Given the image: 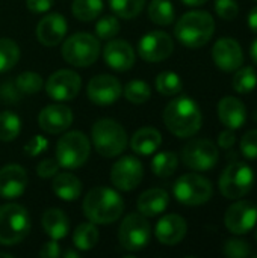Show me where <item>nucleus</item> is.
Listing matches in <instances>:
<instances>
[{"mask_svg":"<svg viewBox=\"0 0 257 258\" xmlns=\"http://www.w3.org/2000/svg\"><path fill=\"white\" fill-rule=\"evenodd\" d=\"M164 122L174 136L191 138L201 128L203 115L192 98L179 97L167 104L164 110Z\"/></svg>","mask_w":257,"mask_h":258,"instance_id":"nucleus-1","label":"nucleus"},{"mask_svg":"<svg viewBox=\"0 0 257 258\" xmlns=\"http://www.w3.org/2000/svg\"><path fill=\"white\" fill-rule=\"evenodd\" d=\"M83 215L92 222L108 225L120 219L124 203L118 192L109 187H94L83 198Z\"/></svg>","mask_w":257,"mask_h":258,"instance_id":"nucleus-2","label":"nucleus"},{"mask_svg":"<svg viewBox=\"0 0 257 258\" xmlns=\"http://www.w3.org/2000/svg\"><path fill=\"white\" fill-rule=\"evenodd\" d=\"M215 33V20L206 11H191L182 15L174 27L177 41L189 48L206 45Z\"/></svg>","mask_w":257,"mask_h":258,"instance_id":"nucleus-3","label":"nucleus"},{"mask_svg":"<svg viewBox=\"0 0 257 258\" xmlns=\"http://www.w3.org/2000/svg\"><path fill=\"white\" fill-rule=\"evenodd\" d=\"M91 138L95 151L103 157L120 156L127 147L126 130L117 121L109 118L98 119L92 125Z\"/></svg>","mask_w":257,"mask_h":258,"instance_id":"nucleus-4","label":"nucleus"},{"mask_svg":"<svg viewBox=\"0 0 257 258\" xmlns=\"http://www.w3.org/2000/svg\"><path fill=\"white\" fill-rule=\"evenodd\" d=\"M30 231L29 212L20 204H5L0 207V243L15 245L26 239Z\"/></svg>","mask_w":257,"mask_h":258,"instance_id":"nucleus-5","label":"nucleus"},{"mask_svg":"<svg viewBox=\"0 0 257 258\" xmlns=\"http://www.w3.org/2000/svg\"><path fill=\"white\" fill-rule=\"evenodd\" d=\"M254 184V171L245 162H232L221 172L218 186L220 192L227 200L244 198Z\"/></svg>","mask_w":257,"mask_h":258,"instance_id":"nucleus-6","label":"nucleus"},{"mask_svg":"<svg viewBox=\"0 0 257 258\" xmlns=\"http://www.w3.org/2000/svg\"><path fill=\"white\" fill-rule=\"evenodd\" d=\"M62 57L74 67H89L100 54V41L91 33H74L62 44Z\"/></svg>","mask_w":257,"mask_h":258,"instance_id":"nucleus-7","label":"nucleus"},{"mask_svg":"<svg viewBox=\"0 0 257 258\" xmlns=\"http://www.w3.org/2000/svg\"><path fill=\"white\" fill-rule=\"evenodd\" d=\"M91 144L82 132L65 133L56 145V160L62 168L76 169L86 163Z\"/></svg>","mask_w":257,"mask_h":258,"instance_id":"nucleus-8","label":"nucleus"},{"mask_svg":"<svg viewBox=\"0 0 257 258\" xmlns=\"http://www.w3.org/2000/svg\"><path fill=\"white\" fill-rule=\"evenodd\" d=\"M174 198L183 206H201L206 204L212 195V183L200 174H185L177 178L173 187Z\"/></svg>","mask_w":257,"mask_h":258,"instance_id":"nucleus-9","label":"nucleus"},{"mask_svg":"<svg viewBox=\"0 0 257 258\" xmlns=\"http://www.w3.org/2000/svg\"><path fill=\"white\" fill-rule=\"evenodd\" d=\"M150 224L141 213L127 215L118 230V242L123 249L135 252L144 249L150 242Z\"/></svg>","mask_w":257,"mask_h":258,"instance_id":"nucleus-10","label":"nucleus"},{"mask_svg":"<svg viewBox=\"0 0 257 258\" xmlns=\"http://www.w3.org/2000/svg\"><path fill=\"white\" fill-rule=\"evenodd\" d=\"M220 159L217 145L209 139H192L182 150L185 166L194 171H209Z\"/></svg>","mask_w":257,"mask_h":258,"instance_id":"nucleus-11","label":"nucleus"},{"mask_svg":"<svg viewBox=\"0 0 257 258\" xmlns=\"http://www.w3.org/2000/svg\"><path fill=\"white\" fill-rule=\"evenodd\" d=\"M144 177V166L139 159L133 156H124L117 160L111 169V181L112 184L123 190L130 192L139 186Z\"/></svg>","mask_w":257,"mask_h":258,"instance_id":"nucleus-12","label":"nucleus"},{"mask_svg":"<svg viewBox=\"0 0 257 258\" xmlns=\"http://www.w3.org/2000/svg\"><path fill=\"white\" fill-rule=\"evenodd\" d=\"M257 224L256 204L251 201H236L224 215L226 228L235 236H244L250 233Z\"/></svg>","mask_w":257,"mask_h":258,"instance_id":"nucleus-13","label":"nucleus"},{"mask_svg":"<svg viewBox=\"0 0 257 258\" xmlns=\"http://www.w3.org/2000/svg\"><path fill=\"white\" fill-rule=\"evenodd\" d=\"M82 86V79L71 70H59L53 73L45 82V92L55 101L73 100Z\"/></svg>","mask_w":257,"mask_h":258,"instance_id":"nucleus-14","label":"nucleus"},{"mask_svg":"<svg viewBox=\"0 0 257 258\" xmlns=\"http://www.w3.org/2000/svg\"><path fill=\"white\" fill-rule=\"evenodd\" d=\"M174 42L171 36L162 30L145 33L138 44L139 56L147 62H162L173 54Z\"/></svg>","mask_w":257,"mask_h":258,"instance_id":"nucleus-15","label":"nucleus"},{"mask_svg":"<svg viewBox=\"0 0 257 258\" xmlns=\"http://www.w3.org/2000/svg\"><path fill=\"white\" fill-rule=\"evenodd\" d=\"M212 59L215 65L226 73H233L244 63V51L241 44L233 38H221L214 44Z\"/></svg>","mask_w":257,"mask_h":258,"instance_id":"nucleus-16","label":"nucleus"},{"mask_svg":"<svg viewBox=\"0 0 257 258\" xmlns=\"http://www.w3.org/2000/svg\"><path fill=\"white\" fill-rule=\"evenodd\" d=\"M121 94H123L121 83L118 82V79L109 74L95 76L88 83V97L94 104L98 106L114 104L121 97Z\"/></svg>","mask_w":257,"mask_h":258,"instance_id":"nucleus-17","label":"nucleus"},{"mask_svg":"<svg viewBox=\"0 0 257 258\" xmlns=\"http://www.w3.org/2000/svg\"><path fill=\"white\" fill-rule=\"evenodd\" d=\"M73 122V112L62 103L48 104L38 115V124L41 130L48 135H59L65 132Z\"/></svg>","mask_w":257,"mask_h":258,"instance_id":"nucleus-18","label":"nucleus"},{"mask_svg":"<svg viewBox=\"0 0 257 258\" xmlns=\"http://www.w3.org/2000/svg\"><path fill=\"white\" fill-rule=\"evenodd\" d=\"M105 62L115 71H127L135 65V50L123 39H111L103 50Z\"/></svg>","mask_w":257,"mask_h":258,"instance_id":"nucleus-19","label":"nucleus"},{"mask_svg":"<svg viewBox=\"0 0 257 258\" xmlns=\"http://www.w3.org/2000/svg\"><path fill=\"white\" fill-rule=\"evenodd\" d=\"M67 20L61 14H48L36 24V38L42 45H58L67 33Z\"/></svg>","mask_w":257,"mask_h":258,"instance_id":"nucleus-20","label":"nucleus"},{"mask_svg":"<svg viewBox=\"0 0 257 258\" xmlns=\"http://www.w3.org/2000/svg\"><path fill=\"white\" fill-rule=\"evenodd\" d=\"M27 186V174L20 165H6L0 169V197L14 200L23 195Z\"/></svg>","mask_w":257,"mask_h":258,"instance_id":"nucleus-21","label":"nucleus"},{"mask_svg":"<svg viewBox=\"0 0 257 258\" xmlns=\"http://www.w3.org/2000/svg\"><path fill=\"white\" fill-rule=\"evenodd\" d=\"M188 233V224L180 215H167L164 216L155 228V236L162 245H177L180 243Z\"/></svg>","mask_w":257,"mask_h":258,"instance_id":"nucleus-22","label":"nucleus"},{"mask_svg":"<svg viewBox=\"0 0 257 258\" xmlns=\"http://www.w3.org/2000/svg\"><path fill=\"white\" fill-rule=\"evenodd\" d=\"M218 118L226 128L239 130L247 122V107L236 97H224L218 103Z\"/></svg>","mask_w":257,"mask_h":258,"instance_id":"nucleus-23","label":"nucleus"},{"mask_svg":"<svg viewBox=\"0 0 257 258\" xmlns=\"http://www.w3.org/2000/svg\"><path fill=\"white\" fill-rule=\"evenodd\" d=\"M170 204V195L167 190L159 189V187H153L145 190L144 194H141V197L138 198V210L141 215H144L145 218H155L161 213H164L167 210Z\"/></svg>","mask_w":257,"mask_h":258,"instance_id":"nucleus-24","label":"nucleus"},{"mask_svg":"<svg viewBox=\"0 0 257 258\" xmlns=\"http://www.w3.org/2000/svg\"><path fill=\"white\" fill-rule=\"evenodd\" d=\"M162 144V135L153 127L139 128L130 139V148L139 156H150Z\"/></svg>","mask_w":257,"mask_h":258,"instance_id":"nucleus-25","label":"nucleus"},{"mask_svg":"<svg viewBox=\"0 0 257 258\" xmlns=\"http://www.w3.org/2000/svg\"><path fill=\"white\" fill-rule=\"evenodd\" d=\"M45 234L53 240H61L70 233V221L67 215L59 209H48L41 219Z\"/></svg>","mask_w":257,"mask_h":258,"instance_id":"nucleus-26","label":"nucleus"},{"mask_svg":"<svg viewBox=\"0 0 257 258\" xmlns=\"http://www.w3.org/2000/svg\"><path fill=\"white\" fill-rule=\"evenodd\" d=\"M53 192L62 201H74L82 195V183L80 180L70 172L56 174L52 183Z\"/></svg>","mask_w":257,"mask_h":258,"instance_id":"nucleus-27","label":"nucleus"},{"mask_svg":"<svg viewBox=\"0 0 257 258\" xmlns=\"http://www.w3.org/2000/svg\"><path fill=\"white\" fill-rule=\"evenodd\" d=\"M98 230L92 222H85L77 225L73 234V243L79 251H91L98 243Z\"/></svg>","mask_w":257,"mask_h":258,"instance_id":"nucleus-28","label":"nucleus"},{"mask_svg":"<svg viewBox=\"0 0 257 258\" xmlns=\"http://www.w3.org/2000/svg\"><path fill=\"white\" fill-rule=\"evenodd\" d=\"M147 14L158 26H168L174 21V6L170 0H151Z\"/></svg>","mask_w":257,"mask_h":258,"instance_id":"nucleus-29","label":"nucleus"},{"mask_svg":"<svg viewBox=\"0 0 257 258\" xmlns=\"http://www.w3.org/2000/svg\"><path fill=\"white\" fill-rule=\"evenodd\" d=\"M233 89L238 94H250L257 86V73L253 67H239L232 80Z\"/></svg>","mask_w":257,"mask_h":258,"instance_id":"nucleus-30","label":"nucleus"},{"mask_svg":"<svg viewBox=\"0 0 257 258\" xmlns=\"http://www.w3.org/2000/svg\"><path fill=\"white\" fill-rule=\"evenodd\" d=\"M103 11V0H74L71 5L73 15L80 21H92Z\"/></svg>","mask_w":257,"mask_h":258,"instance_id":"nucleus-31","label":"nucleus"},{"mask_svg":"<svg viewBox=\"0 0 257 258\" xmlns=\"http://www.w3.org/2000/svg\"><path fill=\"white\" fill-rule=\"evenodd\" d=\"M179 166V159L171 151L159 153L151 160V171L158 177H170L176 172Z\"/></svg>","mask_w":257,"mask_h":258,"instance_id":"nucleus-32","label":"nucleus"},{"mask_svg":"<svg viewBox=\"0 0 257 258\" xmlns=\"http://www.w3.org/2000/svg\"><path fill=\"white\" fill-rule=\"evenodd\" d=\"M156 89L165 97L177 95L183 89V82L177 73L164 71L156 77Z\"/></svg>","mask_w":257,"mask_h":258,"instance_id":"nucleus-33","label":"nucleus"},{"mask_svg":"<svg viewBox=\"0 0 257 258\" xmlns=\"http://www.w3.org/2000/svg\"><path fill=\"white\" fill-rule=\"evenodd\" d=\"M20 59V48L15 41L9 38H0V73L12 70Z\"/></svg>","mask_w":257,"mask_h":258,"instance_id":"nucleus-34","label":"nucleus"},{"mask_svg":"<svg viewBox=\"0 0 257 258\" xmlns=\"http://www.w3.org/2000/svg\"><path fill=\"white\" fill-rule=\"evenodd\" d=\"M21 130V121L14 112H2L0 113V141L11 142L14 141Z\"/></svg>","mask_w":257,"mask_h":258,"instance_id":"nucleus-35","label":"nucleus"},{"mask_svg":"<svg viewBox=\"0 0 257 258\" xmlns=\"http://www.w3.org/2000/svg\"><path fill=\"white\" fill-rule=\"evenodd\" d=\"M109 5L117 17L130 20L141 14L145 6V0H109Z\"/></svg>","mask_w":257,"mask_h":258,"instance_id":"nucleus-36","label":"nucleus"},{"mask_svg":"<svg viewBox=\"0 0 257 258\" xmlns=\"http://www.w3.org/2000/svg\"><path fill=\"white\" fill-rule=\"evenodd\" d=\"M151 95L150 86L142 80H132L124 86V97L133 104H144Z\"/></svg>","mask_w":257,"mask_h":258,"instance_id":"nucleus-37","label":"nucleus"},{"mask_svg":"<svg viewBox=\"0 0 257 258\" xmlns=\"http://www.w3.org/2000/svg\"><path fill=\"white\" fill-rule=\"evenodd\" d=\"M15 86L23 94H36L42 88V79H41V76L38 73L26 71V73H21L17 77Z\"/></svg>","mask_w":257,"mask_h":258,"instance_id":"nucleus-38","label":"nucleus"},{"mask_svg":"<svg viewBox=\"0 0 257 258\" xmlns=\"http://www.w3.org/2000/svg\"><path fill=\"white\" fill-rule=\"evenodd\" d=\"M120 32V21L114 15H105L95 23V35L98 39H112Z\"/></svg>","mask_w":257,"mask_h":258,"instance_id":"nucleus-39","label":"nucleus"},{"mask_svg":"<svg viewBox=\"0 0 257 258\" xmlns=\"http://www.w3.org/2000/svg\"><path fill=\"white\" fill-rule=\"evenodd\" d=\"M223 252L230 258H247L251 254V245L242 239H230L224 243Z\"/></svg>","mask_w":257,"mask_h":258,"instance_id":"nucleus-40","label":"nucleus"},{"mask_svg":"<svg viewBox=\"0 0 257 258\" xmlns=\"http://www.w3.org/2000/svg\"><path fill=\"white\" fill-rule=\"evenodd\" d=\"M239 147H241V153L244 154L245 159H250V160L257 159V128L248 130L242 136Z\"/></svg>","mask_w":257,"mask_h":258,"instance_id":"nucleus-41","label":"nucleus"},{"mask_svg":"<svg viewBox=\"0 0 257 258\" xmlns=\"http://www.w3.org/2000/svg\"><path fill=\"white\" fill-rule=\"evenodd\" d=\"M215 12L223 20H235L239 14V6L236 0H215Z\"/></svg>","mask_w":257,"mask_h":258,"instance_id":"nucleus-42","label":"nucleus"},{"mask_svg":"<svg viewBox=\"0 0 257 258\" xmlns=\"http://www.w3.org/2000/svg\"><path fill=\"white\" fill-rule=\"evenodd\" d=\"M59 168H61V165L58 163L56 159H45L36 166V172L41 178H50L58 174Z\"/></svg>","mask_w":257,"mask_h":258,"instance_id":"nucleus-43","label":"nucleus"},{"mask_svg":"<svg viewBox=\"0 0 257 258\" xmlns=\"http://www.w3.org/2000/svg\"><path fill=\"white\" fill-rule=\"evenodd\" d=\"M47 145H48V142H47L45 138H42V136H33V138L26 144L24 153H26L27 156L33 157V156L41 154V153L47 148Z\"/></svg>","mask_w":257,"mask_h":258,"instance_id":"nucleus-44","label":"nucleus"},{"mask_svg":"<svg viewBox=\"0 0 257 258\" xmlns=\"http://www.w3.org/2000/svg\"><path fill=\"white\" fill-rule=\"evenodd\" d=\"M26 5L33 14H44L53 6V0H26Z\"/></svg>","mask_w":257,"mask_h":258,"instance_id":"nucleus-45","label":"nucleus"},{"mask_svg":"<svg viewBox=\"0 0 257 258\" xmlns=\"http://www.w3.org/2000/svg\"><path fill=\"white\" fill-rule=\"evenodd\" d=\"M235 144H236L235 130L226 128L224 132L220 133V136H218V145H220L223 150H229V148H232Z\"/></svg>","mask_w":257,"mask_h":258,"instance_id":"nucleus-46","label":"nucleus"},{"mask_svg":"<svg viewBox=\"0 0 257 258\" xmlns=\"http://www.w3.org/2000/svg\"><path fill=\"white\" fill-rule=\"evenodd\" d=\"M62 252L59 249V245H58V240H50L47 243H44V246L41 248L39 251V257L42 258H56L59 257Z\"/></svg>","mask_w":257,"mask_h":258,"instance_id":"nucleus-47","label":"nucleus"},{"mask_svg":"<svg viewBox=\"0 0 257 258\" xmlns=\"http://www.w3.org/2000/svg\"><path fill=\"white\" fill-rule=\"evenodd\" d=\"M18 92L20 91L17 89V86L14 88L9 83H5V85L0 86V97L3 100V103H14V101H17L18 97H20Z\"/></svg>","mask_w":257,"mask_h":258,"instance_id":"nucleus-48","label":"nucleus"},{"mask_svg":"<svg viewBox=\"0 0 257 258\" xmlns=\"http://www.w3.org/2000/svg\"><path fill=\"white\" fill-rule=\"evenodd\" d=\"M247 23H248V27L251 29V32H253V33H257V6H254V8L248 12Z\"/></svg>","mask_w":257,"mask_h":258,"instance_id":"nucleus-49","label":"nucleus"},{"mask_svg":"<svg viewBox=\"0 0 257 258\" xmlns=\"http://www.w3.org/2000/svg\"><path fill=\"white\" fill-rule=\"evenodd\" d=\"M180 2L189 8H198V6H203L208 0H180Z\"/></svg>","mask_w":257,"mask_h":258,"instance_id":"nucleus-50","label":"nucleus"},{"mask_svg":"<svg viewBox=\"0 0 257 258\" xmlns=\"http://www.w3.org/2000/svg\"><path fill=\"white\" fill-rule=\"evenodd\" d=\"M250 56H251L253 62L257 65V38L253 41V44L250 47Z\"/></svg>","mask_w":257,"mask_h":258,"instance_id":"nucleus-51","label":"nucleus"},{"mask_svg":"<svg viewBox=\"0 0 257 258\" xmlns=\"http://www.w3.org/2000/svg\"><path fill=\"white\" fill-rule=\"evenodd\" d=\"M62 255H64V257H74V258L79 257V254H77V252H74V251H67V252H64Z\"/></svg>","mask_w":257,"mask_h":258,"instance_id":"nucleus-52","label":"nucleus"},{"mask_svg":"<svg viewBox=\"0 0 257 258\" xmlns=\"http://www.w3.org/2000/svg\"><path fill=\"white\" fill-rule=\"evenodd\" d=\"M0 257H12L11 254H5V252H0Z\"/></svg>","mask_w":257,"mask_h":258,"instance_id":"nucleus-53","label":"nucleus"},{"mask_svg":"<svg viewBox=\"0 0 257 258\" xmlns=\"http://www.w3.org/2000/svg\"><path fill=\"white\" fill-rule=\"evenodd\" d=\"M254 119L257 121V110H256V113H254Z\"/></svg>","mask_w":257,"mask_h":258,"instance_id":"nucleus-54","label":"nucleus"},{"mask_svg":"<svg viewBox=\"0 0 257 258\" xmlns=\"http://www.w3.org/2000/svg\"><path fill=\"white\" fill-rule=\"evenodd\" d=\"M254 236H256V240H257V228H256V234H254Z\"/></svg>","mask_w":257,"mask_h":258,"instance_id":"nucleus-55","label":"nucleus"},{"mask_svg":"<svg viewBox=\"0 0 257 258\" xmlns=\"http://www.w3.org/2000/svg\"><path fill=\"white\" fill-rule=\"evenodd\" d=\"M254 257H256V258H257V254H256V255H254Z\"/></svg>","mask_w":257,"mask_h":258,"instance_id":"nucleus-56","label":"nucleus"},{"mask_svg":"<svg viewBox=\"0 0 257 258\" xmlns=\"http://www.w3.org/2000/svg\"><path fill=\"white\" fill-rule=\"evenodd\" d=\"M256 209H257V203H256Z\"/></svg>","mask_w":257,"mask_h":258,"instance_id":"nucleus-57","label":"nucleus"},{"mask_svg":"<svg viewBox=\"0 0 257 258\" xmlns=\"http://www.w3.org/2000/svg\"><path fill=\"white\" fill-rule=\"evenodd\" d=\"M256 2H257V0H256Z\"/></svg>","mask_w":257,"mask_h":258,"instance_id":"nucleus-58","label":"nucleus"}]
</instances>
